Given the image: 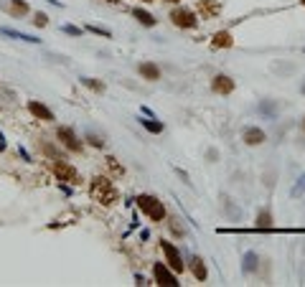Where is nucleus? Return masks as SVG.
<instances>
[{"instance_id":"obj_1","label":"nucleus","mask_w":305,"mask_h":287,"mask_svg":"<svg viewBox=\"0 0 305 287\" xmlns=\"http://www.w3.org/2000/svg\"><path fill=\"white\" fill-rule=\"evenodd\" d=\"M89 193H92V199L99 201L102 206H112V203L120 201L117 188L112 186V180H107V178H94V180H92Z\"/></svg>"},{"instance_id":"obj_2","label":"nucleus","mask_w":305,"mask_h":287,"mask_svg":"<svg viewBox=\"0 0 305 287\" xmlns=\"http://www.w3.org/2000/svg\"><path fill=\"white\" fill-rule=\"evenodd\" d=\"M137 206H140L152 221H163L165 219V206L155 199V196H140V199H137Z\"/></svg>"},{"instance_id":"obj_3","label":"nucleus","mask_w":305,"mask_h":287,"mask_svg":"<svg viewBox=\"0 0 305 287\" xmlns=\"http://www.w3.org/2000/svg\"><path fill=\"white\" fill-rule=\"evenodd\" d=\"M171 21L178 26V28H193L196 26V13L188 10V8H176L171 13Z\"/></svg>"},{"instance_id":"obj_4","label":"nucleus","mask_w":305,"mask_h":287,"mask_svg":"<svg viewBox=\"0 0 305 287\" xmlns=\"http://www.w3.org/2000/svg\"><path fill=\"white\" fill-rule=\"evenodd\" d=\"M54 175H56L59 180H66V183H76V180H79V173H76L71 165L64 163V160L54 163Z\"/></svg>"},{"instance_id":"obj_5","label":"nucleus","mask_w":305,"mask_h":287,"mask_svg":"<svg viewBox=\"0 0 305 287\" xmlns=\"http://www.w3.org/2000/svg\"><path fill=\"white\" fill-rule=\"evenodd\" d=\"M160 249H163V254L168 257V264H171V269H173V272H181V269H183V259H181L178 249L171 244V241H160Z\"/></svg>"},{"instance_id":"obj_6","label":"nucleus","mask_w":305,"mask_h":287,"mask_svg":"<svg viewBox=\"0 0 305 287\" xmlns=\"http://www.w3.org/2000/svg\"><path fill=\"white\" fill-rule=\"evenodd\" d=\"M211 86H214V92H216V94H229V92H234V79L219 74V77H214Z\"/></svg>"},{"instance_id":"obj_7","label":"nucleus","mask_w":305,"mask_h":287,"mask_svg":"<svg viewBox=\"0 0 305 287\" xmlns=\"http://www.w3.org/2000/svg\"><path fill=\"white\" fill-rule=\"evenodd\" d=\"M59 140L61 143H64L66 147H71V150H76V153H79V150H82V143L79 140H76V135L69 130V127H59Z\"/></svg>"},{"instance_id":"obj_8","label":"nucleus","mask_w":305,"mask_h":287,"mask_svg":"<svg viewBox=\"0 0 305 287\" xmlns=\"http://www.w3.org/2000/svg\"><path fill=\"white\" fill-rule=\"evenodd\" d=\"M28 110H30V115H36L38 119H46V122H51V119H54V112L46 107V104H41V102H28Z\"/></svg>"},{"instance_id":"obj_9","label":"nucleus","mask_w":305,"mask_h":287,"mask_svg":"<svg viewBox=\"0 0 305 287\" xmlns=\"http://www.w3.org/2000/svg\"><path fill=\"white\" fill-rule=\"evenodd\" d=\"M191 272H193V277L198 280V282H204L206 277H209V269H206V264H204V259L201 257H191Z\"/></svg>"},{"instance_id":"obj_10","label":"nucleus","mask_w":305,"mask_h":287,"mask_svg":"<svg viewBox=\"0 0 305 287\" xmlns=\"http://www.w3.org/2000/svg\"><path fill=\"white\" fill-rule=\"evenodd\" d=\"M152 272H155L158 285H178L176 277H173V272H171V269H165V264H155V267H152Z\"/></svg>"},{"instance_id":"obj_11","label":"nucleus","mask_w":305,"mask_h":287,"mask_svg":"<svg viewBox=\"0 0 305 287\" xmlns=\"http://www.w3.org/2000/svg\"><path fill=\"white\" fill-rule=\"evenodd\" d=\"M242 138H244V143H247V145H262L265 143V132L259 130V127H247Z\"/></svg>"},{"instance_id":"obj_12","label":"nucleus","mask_w":305,"mask_h":287,"mask_svg":"<svg viewBox=\"0 0 305 287\" xmlns=\"http://www.w3.org/2000/svg\"><path fill=\"white\" fill-rule=\"evenodd\" d=\"M8 10H10V16H13V18H26L28 13H30V8L23 3V0H10Z\"/></svg>"},{"instance_id":"obj_13","label":"nucleus","mask_w":305,"mask_h":287,"mask_svg":"<svg viewBox=\"0 0 305 287\" xmlns=\"http://www.w3.org/2000/svg\"><path fill=\"white\" fill-rule=\"evenodd\" d=\"M3 36H10V38H18V41H30V43H41V38L36 36H28V33H21V31H13V28H0Z\"/></svg>"},{"instance_id":"obj_14","label":"nucleus","mask_w":305,"mask_h":287,"mask_svg":"<svg viewBox=\"0 0 305 287\" xmlns=\"http://www.w3.org/2000/svg\"><path fill=\"white\" fill-rule=\"evenodd\" d=\"M140 77L155 82V79H160V69L155 64H140Z\"/></svg>"},{"instance_id":"obj_15","label":"nucleus","mask_w":305,"mask_h":287,"mask_svg":"<svg viewBox=\"0 0 305 287\" xmlns=\"http://www.w3.org/2000/svg\"><path fill=\"white\" fill-rule=\"evenodd\" d=\"M211 43H214L216 49H229V46H232V33H229V31H221V33L214 36Z\"/></svg>"},{"instance_id":"obj_16","label":"nucleus","mask_w":305,"mask_h":287,"mask_svg":"<svg viewBox=\"0 0 305 287\" xmlns=\"http://www.w3.org/2000/svg\"><path fill=\"white\" fill-rule=\"evenodd\" d=\"M132 18H137L143 26H155V18H152L148 10H143V8H132Z\"/></svg>"},{"instance_id":"obj_17","label":"nucleus","mask_w":305,"mask_h":287,"mask_svg":"<svg viewBox=\"0 0 305 287\" xmlns=\"http://www.w3.org/2000/svg\"><path fill=\"white\" fill-rule=\"evenodd\" d=\"M252 264L257 267V254L254 252H247V254H244V275H249V272H252Z\"/></svg>"},{"instance_id":"obj_18","label":"nucleus","mask_w":305,"mask_h":287,"mask_svg":"<svg viewBox=\"0 0 305 287\" xmlns=\"http://www.w3.org/2000/svg\"><path fill=\"white\" fill-rule=\"evenodd\" d=\"M201 13H206V16H216V13H219V5H216V3H209V0H204V3H201Z\"/></svg>"},{"instance_id":"obj_19","label":"nucleus","mask_w":305,"mask_h":287,"mask_svg":"<svg viewBox=\"0 0 305 287\" xmlns=\"http://www.w3.org/2000/svg\"><path fill=\"white\" fill-rule=\"evenodd\" d=\"M87 31H92V33H99V36H104V38H110V36H112L110 31H104V28H99V26H92V23L87 26Z\"/></svg>"},{"instance_id":"obj_20","label":"nucleus","mask_w":305,"mask_h":287,"mask_svg":"<svg viewBox=\"0 0 305 287\" xmlns=\"http://www.w3.org/2000/svg\"><path fill=\"white\" fill-rule=\"evenodd\" d=\"M140 122H143L148 130H152V132H163V125H160V122H150V119H140Z\"/></svg>"},{"instance_id":"obj_21","label":"nucleus","mask_w":305,"mask_h":287,"mask_svg":"<svg viewBox=\"0 0 305 287\" xmlns=\"http://www.w3.org/2000/svg\"><path fill=\"white\" fill-rule=\"evenodd\" d=\"M33 23H36L38 28H43L46 23H49V16H46V13H36V16H33Z\"/></svg>"},{"instance_id":"obj_22","label":"nucleus","mask_w":305,"mask_h":287,"mask_svg":"<svg viewBox=\"0 0 305 287\" xmlns=\"http://www.w3.org/2000/svg\"><path fill=\"white\" fill-rule=\"evenodd\" d=\"M82 84L89 86V89H94V92H102V89H104V86H102L99 82H94V79H82Z\"/></svg>"},{"instance_id":"obj_23","label":"nucleus","mask_w":305,"mask_h":287,"mask_svg":"<svg viewBox=\"0 0 305 287\" xmlns=\"http://www.w3.org/2000/svg\"><path fill=\"white\" fill-rule=\"evenodd\" d=\"M64 33H71V36H82V28H76V26H64Z\"/></svg>"},{"instance_id":"obj_24","label":"nucleus","mask_w":305,"mask_h":287,"mask_svg":"<svg viewBox=\"0 0 305 287\" xmlns=\"http://www.w3.org/2000/svg\"><path fill=\"white\" fill-rule=\"evenodd\" d=\"M272 221H270V211H262L259 214V226H270Z\"/></svg>"},{"instance_id":"obj_25","label":"nucleus","mask_w":305,"mask_h":287,"mask_svg":"<svg viewBox=\"0 0 305 287\" xmlns=\"http://www.w3.org/2000/svg\"><path fill=\"white\" fill-rule=\"evenodd\" d=\"M303 191H305V175H303V178H300V183H298V186H295V188H293V196H300V193H303Z\"/></svg>"},{"instance_id":"obj_26","label":"nucleus","mask_w":305,"mask_h":287,"mask_svg":"<svg viewBox=\"0 0 305 287\" xmlns=\"http://www.w3.org/2000/svg\"><path fill=\"white\" fill-rule=\"evenodd\" d=\"M89 143H94V145H97V147H102V145H104V143H102V140H99V138H94V135H89Z\"/></svg>"},{"instance_id":"obj_27","label":"nucleus","mask_w":305,"mask_h":287,"mask_svg":"<svg viewBox=\"0 0 305 287\" xmlns=\"http://www.w3.org/2000/svg\"><path fill=\"white\" fill-rule=\"evenodd\" d=\"M104 3H120V0H104Z\"/></svg>"},{"instance_id":"obj_28","label":"nucleus","mask_w":305,"mask_h":287,"mask_svg":"<svg viewBox=\"0 0 305 287\" xmlns=\"http://www.w3.org/2000/svg\"><path fill=\"white\" fill-rule=\"evenodd\" d=\"M143 3H152V0H143Z\"/></svg>"},{"instance_id":"obj_29","label":"nucleus","mask_w":305,"mask_h":287,"mask_svg":"<svg viewBox=\"0 0 305 287\" xmlns=\"http://www.w3.org/2000/svg\"><path fill=\"white\" fill-rule=\"evenodd\" d=\"M303 94H305V84H303Z\"/></svg>"},{"instance_id":"obj_30","label":"nucleus","mask_w":305,"mask_h":287,"mask_svg":"<svg viewBox=\"0 0 305 287\" xmlns=\"http://www.w3.org/2000/svg\"><path fill=\"white\" fill-rule=\"evenodd\" d=\"M171 3H178V0H171Z\"/></svg>"},{"instance_id":"obj_31","label":"nucleus","mask_w":305,"mask_h":287,"mask_svg":"<svg viewBox=\"0 0 305 287\" xmlns=\"http://www.w3.org/2000/svg\"><path fill=\"white\" fill-rule=\"evenodd\" d=\"M300 3H303V5H305V0H300Z\"/></svg>"}]
</instances>
